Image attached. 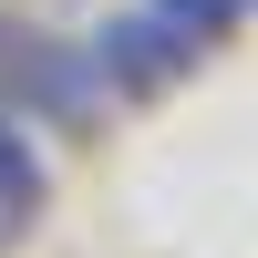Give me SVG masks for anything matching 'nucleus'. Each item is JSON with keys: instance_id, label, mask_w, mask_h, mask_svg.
I'll list each match as a JSON object with an SVG mask.
<instances>
[{"instance_id": "nucleus-4", "label": "nucleus", "mask_w": 258, "mask_h": 258, "mask_svg": "<svg viewBox=\"0 0 258 258\" xmlns=\"http://www.w3.org/2000/svg\"><path fill=\"white\" fill-rule=\"evenodd\" d=\"M155 11L176 21V31L197 41V52H217V41H227V31H238V21H248V0H155Z\"/></svg>"}, {"instance_id": "nucleus-1", "label": "nucleus", "mask_w": 258, "mask_h": 258, "mask_svg": "<svg viewBox=\"0 0 258 258\" xmlns=\"http://www.w3.org/2000/svg\"><path fill=\"white\" fill-rule=\"evenodd\" d=\"M0 103H11L21 124H93L103 114V83L93 62H83V41L62 31H31V21H0Z\"/></svg>"}, {"instance_id": "nucleus-3", "label": "nucleus", "mask_w": 258, "mask_h": 258, "mask_svg": "<svg viewBox=\"0 0 258 258\" xmlns=\"http://www.w3.org/2000/svg\"><path fill=\"white\" fill-rule=\"evenodd\" d=\"M41 207H52V165H41V145H31V124L11 114V103H0V227H31Z\"/></svg>"}, {"instance_id": "nucleus-5", "label": "nucleus", "mask_w": 258, "mask_h": 258, "mask_svg": "<svg viewBox=\"0 0 258 258\" xmlns=\"http://www.w3.org/2000/svg\"><path fill=\"white\" fill-rule=\"evenodd\" d=\"M0 248H11V227H0Z\"/></svg>"}, {"instance_id": "nucleus-2", "label": "nucleus", "mask_w": 258, "mask_h": 258, "mask_svg": "<svg viewBox=\"0 0 258 258\" xmlns=\"http://www.w3.org/2000/svg\"><path fill=\"white\" fill-rule=\"evenodd\" d=\"M83 62H93V83H103V103H155V93H176L186 73H197V41L176 31V21L155 11V0H135V11H114V21H93V41H83Z\"/></svg>"}]
</instances>
